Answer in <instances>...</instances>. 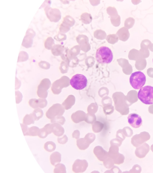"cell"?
Returning <instances> with one entry per match:
<instances>
[{"mask_svg": "<svg viewBox=\"0 0 153 173\" xmlns=\"http://www.w3.org/2000/svg\"><path fill=\"white\" fill-rule=\"evenodd\" d=\"M150 138V136L149 133L143 131L133 136L131 138V143L134 146L137 147L149 140Z\"/></svg>", "mask_w": 153, "mask_h": 173, "instance_id": "obj_7", "label": "cell"}, {"mask_svg": "<svg viewBox=\"0 0 153 173\" xmlns=\"http://www.w3.org/2000/svg\"><path fill=\"white\" fill-rule=\"evenodd\" d=\"M55 166L54 173H67L66 167L63 164L59 163Z\"/></svg>", "mask_w": 153, "mask_h": 173, "instance_id": "obj_26", "label": "cell"}, {"mask_svg": "<svg viewBox=\"0 0 153 173\" xmlns=\"http://www.w3.org/2000/svg\"><path fill=\"white\" fill-rule=\"evenodd\" d=\"M149 49L151 51L153 52V44L151 45L149 47Z\"/></svg>", "mask_w": 153, "mask_h": 173, "instance_id": "obj_46", "label": "cell"}, {"mask_svg": "<svg viewBox=\"0 0 153 173\" xmlns=\"http://www.w3.org/2000/svg\"><path fill=\"white\" fill-rule=\"evenodd\" d=\"M36 33L33 29H28L23 39L22 46L27 49L32 47L33 44V39Z\"/></svg>", "mask_w": 153, "mask_h": 173, "instance_id": "obj_10", "label": "cell"}, {"mask_svg": "<svg viewBox=\"0 0 153 173\" xmlns=\"http://www.w3.org/2000/svg\"><path fill=\"white\" fill-rule=\"evenodd\" d=\"M151 150H152V152H153V144L150 147Z\"/></svg>", "mask_w": 153, "mask_h": 173, "instance_id": "obj_47", "label": "cell"}, {"mask_svg": "<svg viewBox=\"0 0 153 173\" xmlns=\"http://www.w3.org/2000/svg\"><path fill=\"white\" fill-rule=\"evenodd\" d=\"M122 141L120 139L116 138L111 140L110 141V145H116L120 147L122 144Z\"/></svg>", "mask_w": 153, "mask_h": 173, "instance_id": "obj_39", "label": "cell"}, {"mask_svg": "<svg viewBox=\"0 0 153 173\" xmlns=\"http://www.w3.org/2000/svg\"><path fill=\"white\" fill-rule=\"evenodd\" d=\"M35 120L32 114H27L23 120V124L26 125H30L35 123Z\"/></svg>", "mask_w": 153, "mask_h": 173, "instance_id": "obj_24", "label": "cell"}, {"mask_svg": "<svg viewBox=\"0 0 153 173\" xmlns=\"http://www.w3.org/2000/svg\"><path fill=\"white\" fill-rule=\"evenodd\" d=\"M150 150L149 145L144 143L140 146L137 147L135 150L136 156L139 158H142L145 157Z\"/></svg>", "mask_w": 153, "mask_h": 173, "instance_id": "obj_15", "label": "cell"}, {"mask_svg": "<svg viewBox=\"0 0 153 173\" xmlns=\"http://www.w3.org/2000/svg\"><path fill=\"white\" fill-rule=\"evenodd\" d=\"M123 132L126 137H130L133 134V131L129 127H125L122 129Z\"/></svg>", "mask_w": 153, "mask_h": 173, "instance_id": "obj_35", "label": "cell"}, {"mask_svg": "<svg viewBox=\"0 0 153 173\" xmlns=\"http://www.w3.org/2000/svg\"></svg>", "mask_w": 153, "mask_h": 173, "instance_id": "obj_48", "label": "cell"}, {"mask_svg": "<svg viewBox=\"0 0 153 173\" xmlns=\"http://www.w3.org/2000/svg\"><path fill=\"white\" fill-rule=\"evenodd\" d=\"M77 145L79 148L81 150H85L89 146L90 144L84 138H81L77 140Z\"/></svg>", "mask_w": 153, "mask_h": 173, "instance_id": "obj_19", "label": "cell"}, {"mask_svg": "<svg viewBox=\"0 0 153 173\" xmlns=\"http://www.w3.org/2000/svg\"><path fill=\"white\" fill-rule=\"evenodd\" d=\"M152 44V42L149 40L148 39L144 40L142 41L141 43V49L148 50Z\"/></svg>", "mask_w": 153, "mask_h": 173, "instance_id": "obj_34", "label": "cell"}, {"mask_svg": "<svg viewBox=\"0 0 153 173\" xmlns=\"http://www.w3.org/2000/svg\"><path fill=\"white\" fill-rule=\"evenodd\" d=\"M116 136L117 138L120 139L122 141L125 139L126 137L121 129H119L117 131Z\"/></svg>", "mask_w": 153, "mask_h": 173, "instance_id": "obj_38", "label": "cell"}, {"mask_svg": "<svg viewBox=\"0 0 153 173\" xmlns=\"http://www.w3.org/2000/svg\"><path fill=\"white\" fill-rule=\"evenodd\" d=\"M68 137L66 135H64L62 137H59L58 138V143L61 144H64L68 141Z\"/></svg>", "mask_w": 153, "mask_h": 173, "instance_id": "obj_37", "label": "cell"}, {"mask_svg": "<svg viewBox=\"0 0 153 173\" xmlns=\"http://www.w3.org/2000/svg\"><path fill=\"white\" fill-rule=\"evenodd\" d=\"M66 121L64 117H63L57 116L52 119L51 122L52 123H58L61 125H63Z\"/></svg>", "mask_w": 153, "mask_h": 173, "instance_id": "obj_30", "label": "cell"}, {"mask_svg": "<svg viewBox=\"0 0 153 173\" xmlns=\"http://www.w3.org/2000/svg\"><path fill=\"white\" fill-rule=\"evenodd\" d=\"M80 132L78 130H75L72 134V137L76 139H78L80 138Z\"/></svg>", "mask_w": 153, "mask_h": 173, "instance_id": "obj_43", "label": "cell"}, {"mask_svg": "<svg viewBox=\"0 0 153 173\" xmlns=\"http://www.w3.org/2000/svg\"><path fill=\"white\" fill-rule=\"evenodd\" d=\"M139 51L141 53L143 54H145L146 56H149V52L148 50L141 49Z\"/></svg>", "mask_w": 153, "mask_h": 173, "instance_id": "obj_45", "label": "cell"}, {"mask_svg": "<svg viewBox=\"0 0 153 173\" xmlns=\"http://www.w3.org/2000/svg\"><path fill=\"white\" fill-rule=\"evenodd\" d=\"M146 81L145 75L140 71L132 73L129 78V82L131 86L135 90H138L143 87Z\"/></svg>", "mask_w": 153, "mask_h": 173, "instance_id": "obj_3", "label": "cell"}, {"mask_svg": "<svg viewBox=\"0 0 153 173\" xmlns=\"http://www.w3.org/2000/svg\"><path fill=\"white\" fill-rule=\"evenodd\" d=\"M103 164L106 168L109 169L114 165L115 163L112 159L109 157L103 161Z\"/></svg>", "mask_w": 153, "mask_h": 173, "instance_id": "obj_31", "label": "cell"}, {"mask_svg": "<svg viewBox=\"0 0 153 173\" xmlns=\"http://www.w3.org/2000/svg\"><path fill=\"white\" fill-rule=\"evenodd\" d=\"M65 35L61 34L59 33L56 36L54 37V39L58 42H62L65 39Z\"/></svg>", "mask_w": 153, "mask_h": 173, "instance_id": "obj_41", "label": "cell"}, {"mask_svg": "<svg viewBox=\"0 0 153 173\" xmlns=\"http://www.w3.org/2000/svg\"><path fill=\"white\" fill-rule=\"evenodd\" d=\"M88 166V163L85 160L77 159L72 165V170L75 173L84 172Z\"/></svg>", "mask_w": 153, "mask_h": 173, "instance_id": "obj_11", "label": "cell"}, {"mask_svg": "<svg viewBox=\"0 0 153 173\" xmlns=\"http://www.w3.org/2000/svg\"><path fill=\"white\" fill-rule=\"evenodd\" d=\"M141 171V168L140 166L137 164H136L133 167L132 169L128 172L140 173Z\"/></svg>", "mask_w": 153, "mask_h": 173, "instance_id": "obj_40", "label": "cell"}, {"mask_svg": "<svg viewBox=\"0 0 153 173\" xmlns=\"http://www.w3.org/2000/svg\"><path fill=\"white\" fill-rule=\"evenodd\" d=\"M93 152L96 157L100 161L103 162L109 157L108 152L101 146H98L95 147Z\"/></svg>", "mask_w": 153, "mask_h": 173, "instance_id": "obj_14", "label": "cell"}, {"mask_svg": "<svg viewBox=\"0 0 153 173\" xmlns=\"http://www.w3.org/2000/svg\"><path fill=\"white\" fill-rule=\"evenodd\" d=\"M119 33L120 40L123 42L127 41L130 36L128 29L125 27L120 29Z\"/></svg>", "mask_w": 153, "mask_h": 173, "instance_id": "obj_20", "label": "cell"}, {"mask_svg": "<svg viewBox=\"0 0 153 173\" xmlns=\"http://www.w3.org/2000/svg\"><path fill=\"white\" fill-rule=\"evenodd\" d=\"M56 146L55 143L53 141H49L46 142L44 145L45 149L49 152H52L56 149Z\"/></svg>", "mask_w": 153, "mask_h": 173, "instance_id": "obj_22", "label": "cell"}, {"mask_svg": "<svg viewBox=\"0 0 153 173\" xmlns=\"http://www.w3.org/2000/svg\"><path fill=\"white\" fill-rule=\"evenodd\" d=\"M135 20L132 18L130 17L127 19L125 22V26L128 29L132 27L135 23Z\"/></svg>", "mask_w": 153, "mask_h": 173, "instance_id": "obj_32", "label": "cell"}, {"mask_svg": "<svg viewBox=\"0 0 153 173\" xmlns=\"http://www.w3.org/2000/svg\"><path fill=\"white\" fill-rule=\"evenodd\" d=\"M64 111L61 105L56 103L49 108L46 112V115L47 118L51 120L56 117L62 115Z\"/></svg>", "mask_w": 153, "mask_h": 173, "instance_id": "obj_9", "label": "cell"}, {"mask_svg": "<svg viewBox=\"0 0 153 173\" xmlns=\"http://www.w3.org/2000/svg\"><path fill=\"white\" fill-rule=\"evenodd\" d=\"M50 160L51 164L55 166L61 162V154L59 152H54L50 155Z\"/></svg>", "mask_w": 153, "mask_h": 173, "instance_id": "obj_18", "label": "cell"}, {"mask_svg": "<svg viewBox=\"0 0 153 173\" xmlns=\"http://www.w3.org/2000/svg\"><path fill=\"white\" fill-rule=\"evenodd\" d=\"M21 125L24 136H26L29 128L27 125L21 123Z\"/></svg>", "mask_w": 153, "mask_h": 173, "instance_id": "obj_42", "label": "cell"}, {"mask_svg": "<svg viewBox=\"0 0 153 173\" xmlns=\"http://www.w3.org/2000/svg\"><path fill=\"white\" fill-rule=\"evenodd\" d=\"M55 42L52 37H48L46 40L44 46L45 48L48 50H51L55 45Z\"/></svg>", "mask_w": 153, "mask_h": 173, "instance_id": "obj_27", "label": "cell"}, {"mask_svg": "<svg viewBox=\"0 0 153 173\" xmlns=\"http://www.w3.org/2000/svg\"><path fill=\"white\" fill-rule=\"evenodd\" d=\"M35 121H38L44 115V112L40 108L35 109L31 113Z\"/></svg>", "mask_w": 153, "mask_h": 173, "instance_id": "obj_23", "label": "cell"}, {"mask_svg": "<svg viewBox=\"0 0 153 173\" xmlns=\"http://www.w3.org/2000/svg\"><path fill=\"white\" fill-rule=\"evenodd\" d=\"M127 119L129 123L134 128H139L142 124L143 121L141 117L137 114H129Z\"/></svg>", "mask_w": 153, "mask_h": 173, "instance_id": "obj_12", "label": "cell"}, {"mask_svg": "<svg viewBox=\"0 0 153 173\" xmlns=\"http://www.w3.org/2000/svg\"><path fill=\"white\" fill-rule=\"evenodd\" d=\"M92 130L94 132L98 133L102 130L104 125L100 121H96L92 124Z\"/></svg>", "mask_w": 153, "mask_h": 173, "instance_id": "obj_21", "label": "cell"}, {"mask_svg": "<svg viewBox=\"0 0 153 173\" xmlns=\"http://www.w3.org/2000/svg\"><path fill=\"white\" fill-rule=\"evenodd\" d=\"M51 85V83L49 79H43L38 87L37 94L38 96L41 98L46 99L48 96V91Z\"/></svg>", "mask_w": 153, "mask_h": 173, "instance_id": "obj_6", "label": "cell"}, {"mask_svg": "<svg viewBox=\"0 0 153 173\" xmlns=\"http://www.w3.org/2000/svg\"><path fill=\"white\" fill-rule=\"evenodd\" d=\"M119 146H111L108 152L109 157L112 159L115 164L120 165L123 163L125 160L124 155L119 152Z\"/></svg>", "mask_w": 153, "mask_h": 173, "instance_id": "obj_5", "label": "cell"}, {"mask_svg": "<svg viewBox=\"0 0 153 173\" xmlns=\"http://www.w3.org/2000/svg\"><path fill=\"white\" fill-rule=\"evenodd\" d=\"M39 128L36 126H33L29 128L26 136H38V133Z\"/></svg>", "mask_w": 153, "mask_h": 173, "instance_id": "obj_28", "label": "cell"}, {"mask_svg": "<svg viewBox=\"0 0 153 173\" xmlns=\"http://www.w3.org/2000/svg\"><path fill=\"white\" fill-rule=\"evenodd\" d=\"M62 46L59 45H55L52 49V54L55 56H58L60 55L63 50Z\"/></svg>", "mask_w": 153, "mask_h": 173, "instance_id": "obj_25", "label": "cell"}, {"mask_svg": "<svg viewBox=\"0 0 153 173\" xmlns=\"http://www.w3.org/2000/svg\"><path fill=\"white\" fill-rule=\"evenodd\" d=\"M121 172L120 169L117 166H114L109 172Z\"/></svg>", "mask_w": 153, "mask_h": 173, "instance_id": "obj_44", "label": "cell"}, {"mask_svg": "<svg viewBox=\"0 0 153 173\" xmlns=\"http://www.w3.org/2000/svg\"><path fill=\"white\" fill-rule=\"evenodd\" d=\"M61 125L58 123L52 124V132L56 136H61L64 133V129Z\"/></svg>", "mask_w": 153, "mask_h": 173, "instance_id": "obj_17", "label": "cell"}, {"mask_svg": "<svg viewBox=\"0 0 153 173\" xmlns=\"http://www.w3.org/2000/svg\"><path fill=\"white\" fill-rule=\"evenodd\" d=\"M30 105L34 109L38 108H44L46 107L48 104V102L45 99H32L29 101Z\"/></svg>", "mask_w": 153, "mask_h": 173, "instance_id": "obj_13", "label": "cell"}, {"mask_svg": "<svg viewBox=\"0 0 153 173\" xmlns=\"http://www.w3.org/2000/svg\"><path fill=\"white\" fill-rule=\"evenodd\" d=\"M52 132V124H46L42 128L39 129L38 133V136L40 138L44 139Z\"/></svg>", "mask_w": 153, "mask_h": 173, "instance_id": "obj_16", "label": "cell"}, {"mask_svg": "<svg viewBox=\"0 0 153 173\" xmlns=\"http://www.w3.org/2000/svg\"><path fill=\"white\" fill-rule=\"evenodd\" d=\"M84 138L90 144H91L95 140L96 136L94 133H89L85 135Z\"/></svg>", "mask_w": 153, "mask_h": 173, "instance_id": "obj_33", "label": "cell"}, {"mask_svg": "<svg viewBox=\"0 0 153 173\" xmlns=\"http://www.w3.org/2000/svg\"><path fill=\"white\" fill-rule=\"evenodd\" d=\"M88 80L86 77L83 74H76L70 79V83L71 86L77 90H82L86 88Z\"/></svg>", "mask_w": 153, "mask_h": 173, "instance_id": "obj_4", "label": "cell"}, {"mask_svg": "<svg viewBox=\"0 0 153 173\" xmlns=\"http://www.w3.org/2000/svg\"><path fill=\"white\" fill-rule=\"evenodd\" d=\"M38 65L41 68L45 70L49 69L50 67V64L45 61H41L39 63Z\"/></svg>", "mask_w": 153, "mask_h": 173, "instance_id": "obj_36", "label": "cell"}, {"mask_svg": "<svg viewBox=\"0 0 153 173\" xmlns=\"http://www.w3.org/2000/svg\"><path fill=\"white\" fill-rule=\"evenodd\" d=\"M139 99L146 105L153 104V87L147 85L141 88L138 93Z\"/></svg>", "mask_w": 153, "mask_h": 173, "instance_id": "obj_2", "label": "cell"}, {"mask_svg": "<svg viewBox=\"0 0 153 173\" xmlns=\"http://www.w3.org/2000/svg\"><path fill=\"white\" fill-rule=\"evenodd\" d=\"M97 61L102 64L110 63L113 59V54L111 50L108 47L102 46L97 50L95 55Z\"/></svg>", "mask_w": 153, "mask_h": 173, "instance_id": "obj_1", "label": "cell"}, {"mask_svg": "<svg viewBox=\"0 0 153 173\" xmlns=\"http://www.w3.org/2000/svg\"><path fill=\"white\" fill-rule=\"evenodd\" d=\"M29 58V56L27 52L24 51H21L19 54L18 62L26 61Z\"/></svg>", "mask_w": 153, "mask_h": 173, "instance_id": "obj_29", "label": "cell"}, {"mask_svg": "<svg viewBox=\"0 0 153 173\" xmlns=\"http://www.w3.org/2000/svg\"><path fill=\"white\" fill-rule=\"evenodd\" d=\"M44 11L48 19L51 22L57 23L60 20L61 15L59 10L48 6L45 8Z\"/></svg>", "mask_w": 153, "mask_h": 173, "instance_id": "obj_8", "label": "cell"}]
</instances>
